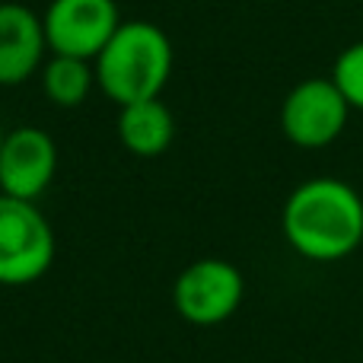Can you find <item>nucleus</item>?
<instances>
[{"label":"nucleus","mask_w":363,"mask_h":363,"mask_svg":"<svg viewBox=\"0 0 363 363\" xmlns=\"http://www.w3.org/2000/svg\"><path fill=\"white\" fill-rule=\"evenodd\" d=\"M281 233L306 262H345L363 245V194L335 176L300 182L284 201Z\"/></svg>","instance_id":"obj_1"},{"label":"nucleus","mask_w":363,"mask_h":363,"mask_svg":"<svg viewBox=\"0 0 363 363\" xmlns=\"http://www.w3.org/2000/svg\"><path fill=\"white\" fill-rule=\"evenodd\" d=\"M176 51L157 23L147 19H121L115 35L96 55L93 70L99 89L115 106L160 99L172 77Z\"/></svg>","instance_id":"obj_2"},{"label":"nucleus","mask_w":363,"mask_h":363,"mask_svg":"<svg viewBox=\"0 0 363 363\" xmlns=\"http://www.w3.org/2000/svg\"><path fill=\"white\" fill-rule=\"evenodd\" d=\"M55 230L35 201L0 194V287H26L48 274Z\"/></svg>","instance_id":"obj_3"},{"label":"nucleus","mask_w":363,"mask_h":363,"mask_svg":"<svg viewBox=\"0 0 363 363\" xmlns=\"http://www.w3.org/2000/svg\"><path fill=\"white\" fill-rule=\"evenodd\" d=\"M351 106L332 77L300 80L281 102V131L300 150H322L345 134Z\"/></svg>","instance_id":"obj_4"},{"label":"nucleus","mask_w":363,"mask_h":363,"mask_svg":"<svg viewBox=\"0 0 363 363\" xmlns=\"http://www.w3.org/2000/svg\"><path fill=\"white\" fill-rule=\"evenodd\" d=\"M245 277L226 258H198L172 284V303L176 313L191 325L211 328L233 319L242 306Z\"/></svg>","instance_id":"obj_5"},{"label":"nucleus","mask_w":363,"mask_h":363,"mask_svg":"<svg viewBox=\"0 0 363 363\" xmlns=\"http://www.w3.org/2000/svg\"><path fill=\"white\" fill-rule=\"evenodd\" d=\"M48 55L96 61L106 42L121 26L115 0H51L42 13Z\"/></svg>","instance_id":"obj_6"},{"label":"nucleus","mask_w":363,"mask_h":363,"mask_svg":"<svg viewBox=\"0 0 363 363\" xmlns=\"http://www.w3.org/2000/svg\"><path fill=\"white\" fill-rule=\"evenodd\" d=\"M57 172V147L42 128L6 131L0 147V194L38 201Z\"/></svg>","instance_id":"obj_7"},{"label":"nucleus","mask_w":363,"mask_h":363,"mask_svg":"<svg viewBox=\"0 0 363 363\" xmlns=\"http://www.w3.org/2000/svg\"><path fill=\"white\" fill-rule=\"evenodd\" d=\"M48 57L42 16L16 0L0 4V86H19Z\"/></svg>","instance_id":"obj_8"},{"label":"nucleus","mask_w":363,"mask_h":363,"mask_svg":"<svg viewBox=\"0 0 363 363\" xmlns=\"http://www.w3.org/2000/svg\"><path fill=\"white\" fill-rule=\"evenodd\" d=\"M118 140L125 144L128 153L140 160L163 157L176 140V115L163 99H144L118 108L115 121Z\"/></svg>","instance_id":"obj_9"},{"label":"nucleus","mask_w":363,"mask_h":363,"mask_svg":"<svg viewBox=\"0 0 363 363\" xmlns=\"http://www.w3.org/2000/svg\"><path fill=\"white\" fill-rule=\"evenodd\" d=\"M38 74H42V93L48 96V102L57 108L83 106L96 83L93 61H83V57L51 55V57H45Z\"/></svg>","instance_id":"obj_10"},{"label":"nucleus","mask_w":363,"mask_h":363,"mask_svg":"<svg viewBox=\"0 0 363 363\" xmlns=\"http://www.w3.org/2000/svg\"><path fill=\"white\" fill-rule=\"evenodd\" d=\"M335 86L341 89V96L347 99L351 112H363V38L354 45H347L332 64Z\"/></svg>","instance_id":"obj_11"},{"label":"nucleus","mask_w":363,"mask_h":363,"mask_svg":"<svg viewBox=\"0 0 363 363\" xmlns=\"http://www.w3.org/2000/svg\"><path fill=\"white\" fill-rule=\"evenodd\" d=\"M4 138H6V131H4V128H0V147H4Z\"/></svg>","instance_id":"obj_12"}]
</instances>
